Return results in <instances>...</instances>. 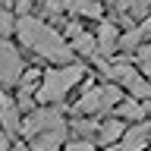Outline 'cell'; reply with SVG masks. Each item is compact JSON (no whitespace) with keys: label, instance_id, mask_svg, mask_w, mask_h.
Instances as JSON below:
<instances>
[{"label":"cell","instance_id":"30bf717a","mask_svg":"<svg viewBox=\"0 0 151 151\" xmlns=\"http://www.w3.org/2000/svg\"><path fill=\"white\" fill-rule=\"evenodd\" d=\"M63 142H66V129H54V132H44V135L32 139L28 142V151H57Z\"/></svg>","mask_w":151,"mask_h":151},{"label":"cell","instance_id":"e0dca14e","mask_svg":"<svg viewBox=\"0 0 151 151\" xmlns=\"http://www.w3.org/2000/svg\"><path fill=\"white\" fill-rule=\"evenodd\" d=\"M76 132H82V139H88V135L98 132V123H91V120H76Z\"/></svg>","mask_w":151,"mask_h":151},{"label":"cell","instance_id":"ac0fdd59","mask_svg":"<svg viewBox=\"0 0 151 151\" xmlns=\"http://www.w3.org/2000/svg\"><path fill=\"white\" fill-rule=\"evenodd\" d=\"M66 151H94V142L91 139H73L66 145Z\"/></svg>","mask_w":151,"mask_h":151},{"label":"cell","instance_id":"8992f818","mask_svg":"<svg viewBox=\"0 0 151 151\" xmlns=\"http://www.w3.org/2000/svg\"><path fill=\"white\" fill-rule=\"evenodd\" d=\"M123 151H145L151 145V132L148 126H142V123H135V126H129V132H123V139L116 142Z\"/></svg>","mask_w":151,"mask_h":151},{"label":"cell","instance_id":"7c38bea8","mask_svg":"<svg viewBox=\"0 0 151 151\" xmlns=\"http://www.w3.org/2000/svg\"><path fill=\"white\" fill-rule=\"evenodd\" d=\"M69 50H73V54H82V57H98V41H94V35H88V32H79V35L76 38H69Z\"/></svg>","mask_w":151,"mask_h":151},{"label":"cell","instance_id":"603a6c76","mask_svg":"<svg viewBox=\"0 0 151 151\" xmlns=\"http://www.w3.org/2000/svg\"><path fill=\"white\" fill-rule=\"evenodd\" d=\"M142 107H145V113H151V98H148L145 104H142Z\"/></svg>","mask_w":151,"mask_h":151},{"label":"cell","instance_id":"8fae6325","mask_svg":"<svg viewBox=\"0 0 151 151\" xmlns=\"http://www.w3.org/2000/svg\"><path fill=\"white\" fill-rule=\"evenodd\" d=\"M63 6L76 16H88V19H101V13H104L101 0H63Z\"/></svg>","mask_w":151,"mask_h":151},{"label":"cell","instance_id":"277c9868","mask_svg":"<svg viewBox=\"0 0 151 151\" xmlns=\"http://www.w3.org/2000/svg\"><path fill=\"white\" fill-rule=\"evenodd\" d=\"M22 73H25V66H22V57H19V50L9 44L6 38H0V85H3V88H9V85H19Z\"/></svg>","mask_w":151,"mask_h":151},{"label":"cell","instance_id":"cb8c5ba5","mask_svg":"<svg viewBox=\"0 0 151 151\" xmlns=\"http://www.w3.org/2000/svg\"><path fill=\"white\" fill-rule=\"evenodd\" d=\"M142 3H145V6H151V0H142Z\"/></svg>","mask_w":151,"mask_h":151},{"label":"cell","instance_id":"9a60e30c","mask_svg":"<svg viewBox=\"0 0 151 151\" xmlns=\"http://www.w3.org/2000/svg\"><path fill=\"white\" fill-rule=\"evenodd\" d=\"M16 32V16L9 13V9H0V38H6Z\"/></svg>","mask_w":151,"mask_h":151},{"label":"cell","instance_id":"4fadbf2b","mask_svg":"<svg viewBox=\"0 0 151 151\" xmlns=\"http://www.w3.org/2000/svg\"><path fill=\"white\" fill-rule=\"evenodd\" d=\"M41 79H44V73H38V69H25L22 79H19V101H28V98L41 88Z\"/></svg>","mask_w":151,"mask_h":151},{"label":"cell","instance_id":"d6986e66","mask_svg":"<svg viewBox=\"0 0 151 151\" xmlns=\"http://www.w3.org/2000/svg\"><path fill=\"white\" fill-rule=\"evenodd\" d=\"M63 0H47V13H50V16H54V13H63Z\"/></svg>","mask_w":151,"mask_h":151},{"label":"cell","instance_id":"ffe728a7","mask_svg":"<svg viewBox=\"0 0 151 151\" xmlns=\"http://www.w3.org/2000/svg\"><path fill=\"white\" fill-rule=\"evenodd\" d=\"M16 9L22 13V16H28V9H32V0H19V3H16Z\"/></svg>","mask_w":151,"mask_h":151},{"label":"cell","instance_id":"5bb4252c","mask_svg":"<svg viewBox=\"0 0 151 151\" xmlns=\"http://www.w3.org/2000/svg\"><path fill=\"white\" fill-rule=\"evenodd\" d=\"M116 113H120V123L123 120H132V123H139L142 116H145V107H142V101H120L116 104Z\"/></svg>","mask_w":151,"mask_h":151},{"label":"cell","instance_id":"3957f363","mask_svg":"<svg viewBox=\"0 0 151 151\" xmlns=\"http://www.w3.org/2000/svg\"><path fill=\"white\" fill-rule=\"evenodd\" d=\"M54 129H66L63 113L57 107H41V110H32L25 120H19V135H25L28 142L44 135V132H54Z\"/></svg>","mask_w":151,"mask_h":151},{"label":"cell","instance_id":"7402d4cb","mask_svg":"<svg viewBox=\"0 0 151 151\" xmlns=\"http://www.w3.org/2000/svg\"><path fill=\"white\" fill-rule=\"evenodd\" d=\"M9 151H28V145H9Z\"/></svg>","mask_w":151,"mask_h":151},{"label":"cell","instance_id":"ba28073f","mask_svg":"<svg viewBox=\"0 0 151 151\" xmlns=\"http://www.w3.org/2000/svg\"><path fill=\"white\" fill-rule=\"evenodd\" d=\"M94 41H98V54H113V50H116V44H120V35H116V25H113L110 19H104L101 25H98V35H94Z\"/></svg>","mask_w":151,"mask_h":151},{"label":"cell","instance_id":"5b68a950","mask_svg":"<svg viewBox=\"0 0 151 151\" xmlns=\"http://www.w3.org/2000/svg\"><path fill=\"white\" fill-rule=\"evenodd\" d=\"M79 116H91V113H107V107H104V85L101 88H88V91L76 101L73 107Z\"/></svg>","mask_w":151,"mask_h":151},{"label":"cell","instance_id":"9c48e42d","mask_svg":"<svg viewBox=\"0 0 151 151\" xmlns=\"http://www.w3.org/2000/svg\"><path fill=\"white\" fill-rule=\"evenodd\" d=\"M123 132H126V123H120V120H107V123H101L98 126V132H94V142H101V145H116V142L123 139Z\"/></svg>","mask_w":151,"mask_h":151},{"label":"cell","instance_id":"52a82bcc","mask_svg":"<svg viewBox=\"0 0 151 151\" xmlns=\"http://www.w3.org/2000/svg\"><path fill=\"white\" fill-rule=\"evenodd\" d=\"M0 123H3V132L6 135L9 132H19V107L3 88H0Z\"/></svg>","mask_w":151,"mask_h":151},{"label":"cell","instance_id":"2e32d148","mask_svg":"<svg viewBox=\"0 0 151 151\" xmlns=\"http://www.w3.org/2000/svg\"><path fill=\"white\" fill-rule=\"evenodd\" d=\"M139 66L145 69V76H151V44L139 47Z\"/></svg>","mask_w":151,"mask_h":151},{"label":"cell","instance_id":"44dd1931","mask_svg":"<svg viewBox=\"0 0 151 151\" xmlns=\"http://www.w3.org/2000/svg\"><path fill=\"white\" fill-rule=\"evenodd\" d=\"M0 151H9V135L0 129Z\"/></svg>","mask_w":151,"mask_h":151},{"label":"cell","instance_id":"7a4b0ae2","mask_svg":"<svg viewBox=\"0 0 151 151\" xmlns=\"http://www.w3.org/2000/svg\"><path fill=\"white\" fill-rule=\"evenodd\" d=\"M82 79H85V66L82 63H69V66H60V69H50V73H44L41 88L35 91V98L44 101V104L63 101L66 94H69V88L79 85Z\"/></svg>","mask_w":151,"mask_h":151},{"label":"cell","instance_id":"6da1fadb","mask_svg":"<svg viewBox=\"0 0 151 151\" xmlns=\"http://www.w3.org/2000/svg\"><path fill=\"white\" fill-rule=\"evenodd\" d=\"M16 35L19 41L28 47V50H35L38 57H44L50 63H60V66H69L73 63V50H69V41H66L60 32L41 22L35 16H19L16 19Z\"/></svg>","mask_w":151,"mask_h":151}]
</instances>
